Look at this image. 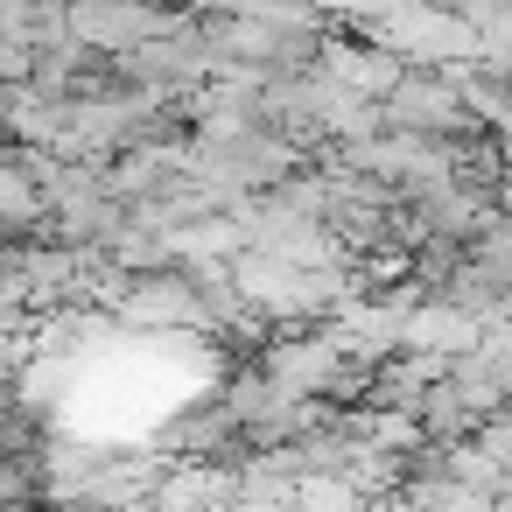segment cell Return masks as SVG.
<instances>
[{"label": "cell", "mask_w": 512, "mask_h": 512, "mask_svg": "<svg viewBox=\"0 0 512 512\" xmlns=\"http://www.w3.org/2000/svg\"><path fill=\"white\" fill-rule=\"evenodd\" d=\"M379 120L400 134H428V141H470L477 134V120L463 113V99L442 71H400L379 92Z\"/></svg>", "instance_id": "6da1fadb"}, {"label": "cell", "mask_w": 512, "mask_h": 512, "mask_svg": "<svg viewBox=\"0 0 512 512\" xmlns=\"http://www.w3.org/2000/svg\"><path fill=\"white\" fill-rule=\"evenodd\" d=\"M29 64H36L29 36H0V85H22V78H29Z\"/></svg>", "instance_id": "7a4b0ae2"}, {"label": "cell", "mask_w": 512, "mask_h": 512, "mask_svg": "<svg viewBox=\"0 0 512 512\" xmlns=\"http://www.w3.org/2000/svg\"><path fill=\"white\" fill-rule=\"evenodd\" d=\"M8 99H15V85H0V127H8Z\"/></svg>", "instance_id": "3957f363"}]
</instances>
